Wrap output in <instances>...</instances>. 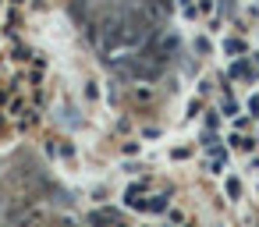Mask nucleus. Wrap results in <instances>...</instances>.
I'll use <instances>...</instances> for the list:
<instances>
[{
  "mask_svg": "<svg viewBox=\"0 0 259 227\" xmlns=\"http://www.w3.org/2000/svg\"><path fill=\"white\" fill-rule=\"evenodd\" d=\"M252 110H255V114H259V96H255V100H252Z\"/></svg>",
  "mask_w": 259,
  "mask_h": 227,
  "instance_id": "nucleus-1",
  "label": "nucleus"
}]
</instances>
